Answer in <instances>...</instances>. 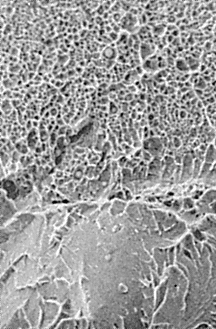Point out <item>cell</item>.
<instances>
[{"label":"cell","instance_id":"cell-3","mask_svg":"<svg viewBox=\"0 0 216 329\" xmlns=\"http://www.w3.org/2000/svg\"><path fill=\"white\" fill-rule=\"evenodd\" d=\"M177 68L179 69L183 70V71H186V70H187L188 69L187 65L183 60H179L177 62Z\"/></svg>","mask_w":216,"mask_h":329},{"label":"cell","instance_id":"cell-1","mask_svg":"<svg viewBox=\"0 0 216 329\" xmlns=\"http://www.w3.org/2000/svg\"><path fill=\"white\" fill-rule=\"evenodd\" d=\"M216 159V150L213 146L208 149L206 155V161L208 162H214Z\"/></svg>","mask_w":216,"mask_h":329},{"label":"cell","instance_id":"cell-2","mask_svg":"<svg viewBox=\"0 0 216 329\" xmlns=\"http://www.w3.org/2000/svg\"><path fill=\"white\" fill-rule=\"evenodd\" d=\"M104 57L108 59H114L116 56V52L114 48L108 47L103 53Z\"/></svg>","mask_w":216,"mask_h":329}]
</instances>
